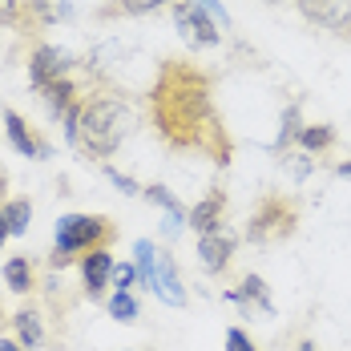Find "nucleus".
<instances>
[{
  "instance_id": "1",
  "label": "nucleus",
  "mask_w": 351,
  "mask_h": 351,
  "mask_svg": "<svg viewBox=\"0 0 351 351\" xmlns=\"http://www.w3.org/2000/svg\"><path fill=\"white\" fill-rule=\"evenodd\" d=\"M145 121L170 154H198L210 166L234 162V134L214 101V73L186 57H166L145 89Z\"/></svg>"
},
{
  "instance_id": "2",
  "label": "nucleus",
  "mask_w": 351,
  "mask_h": 351,
  "mask_svg": "<svg viewBox=\"0 0 351 351\" xmlns=\"http://www.w3.org/2000/svg\"><path fill=\"white\" fill-rule=\"evenodd\" d=\"M65 141L81 158L106 166L130 138V106L113 85H85L81 101L65 113Z\"/></svg>"
},
{
  "instance_id": "3",
  "label": "nucleus",
  "mask_w": 351,
  "mask_h": 351,
  "mask_svg": "<svg viewBox=\"0 0 351 351\" xmlns=\"http://www.w3.org/2000/svg\"><path fill=\"white\" fill-rule=\"evenodd\" d=\"M117 222L109 214H61L57 218V230H53V254H49V267L53 271H65L77 267L89 250H101V246L117 243Z\"/></svg>"
},
{
  "instance_id": "4",
  "label": "nucleus",
  "mask_w": 351,
  "mask_h": 351,
  "mask_svg": "<svg viewBox=\"0 0 351 351\" xmlns=\"http://www.w3.org/2000/svg\"><path fill=\"white\" fill-rule=\"evenodd\" d=\"M299 222H303V202L287 190H267L254 198L250 218H246V243L254 246H275L287 243L299 234Z\"/></svg>"
},
{
  "instance_id": "5",
  "label": "nucleus",
  "mask_w": 351,
  "mask_h": 351,
  "mask_svg": "<svg viewBox=\"0 0 351 351\" xmlns=\"http://www.w3.org/2000/svg\"><path fill=\"white\" fill-rule=\"evenodd\" d=\"M73 73H77V61H73L69 53H61L57 45L36 40L33 49H29V85H33V93L49 89L53 81H65Z\"/></svg>"
},
{
  "instance_id": "6",
  "label": "nucleus",
  "mask_w": 351,
  "mask_h": 351,
  "mask_svg": "<svg viewBox=\"0 0 351 351\" xmlns=\"http://www.w3.org/2000/svg\"><path fill=\"white\" fill-rule=\"evenodd\" d=\"M170 16H174V25H178V36H182L190 49H214V45L222 40V29L214 25L194 0H174V4H170Z\"/></svg>"
},
{
  "instance_id": "7",
  "label": "nucleus",
  "mask_w": 351,
  "mask_h": 351,
  "mask_svg": "<svg viewBox=\"0 0 351 351\" xmlns=\"http://www.w3.org/2000/svg\"><path fill=\"white\" fill-rule=\"evenodd\" d=\"M0 121H4V138H8V145L21 154V158H33V162H45L49 154H53V145H49V138L36 130V125H29L21 113L12 106L0 109Z\"/></svg>"
},
{
  "instance_id": "8",
  "label": "nucleus",
  "mask_w": 351,
  "mask_h": 351,
  "mask_svg": "<svg viewBox=\"0 0 351 351\" xmlns=\"http://www.w3.org/2000/svg\"><path fill=\"white\" fill-rule=\"evenodd\" d=\"M149 291H154L166 307H186V303H190L186 282H182V275H178L174 254H170L166 246H158V243H154V279H149Z\"/></svg>"
},
{
  "instance_id": "9",
  "label": "nucleus",
  "mask_w": 351,
  "mask_h": 351,
  "mask_svg": "<svg viewBox=\"0 0 351 351\" xmlns=\"http://www.w3.org/2000/svg\"><path fill=\"white\" fill-rule=\"evenodd\" d=\"M234 250H239V234L230 226H218V230L198 239V263H202L206 275L222 279L230 271V263H234Z\"/></svg>"
},
{
  "instance_id": "10",
  "label": "nucleus",
  "mask_w": 351,
  "mask_h": 351,
  "mask_svg": "<svg viewBox=\"0 0 351 351\" xmlns=\"http://www.w3.org/2000/svg\"><path fill=\"white\" fill-rule=\"evenodd\" d=\"M81 287H85V299H93V303H106V291L113 287V254H109V246L101 250H89L81 263Z\"/></svg>"
},
{
  "instance_id": "11",
  "label": "nucleus",
  "mask_w": 351,
  "mask_h": 351,
  "mask_svg": "<svg viewBox=\"0 0 351 351\" xmlns=\"http://www.w3.org/2000/svg\"><path fill=\"white\" fill-rule=\"evenodd\" d=\"M226 210H230V198H226V190L222 186H210L194 206L186 214V222H190V230L202 239V234H210L218 226H226Z\"/></svg>"
},
{
  "instance_id": "12",
  "label": "nucleus",
  "mask_w": 351,
  "mask_h": 351,
  "mask_svg": "<svg viewBox=\"0 0 351 351\" xmlns=\"http://www.w3.org/2000/svg\"><path fill=\"white\" fill-rule=\"evenodd\" d=\"M222 299H226V303H234V307H243L246 315H254V311H258V315H267V319L275 315L271 287H267V279H263V275H254V271H250V275H243V282H239L234 291H226Z\"/></svg>"
},
{
  "instance_id": "13",
  "label": "nucleus",
  "mask_w": 351,
  "mask_h": 351,
  "mask_svg": "<svg viewBox=\"0 0 351 351\" xmlns=\"http://www.w3.org/2000/svg\"><path fill=\"white\" fill-rule=\"evenodd\" d=\"M295 8L303 12V21L319 29H331V33L351 29V0H295Z\"/></svg>"
},
{
  "instance_id": "14",
  "label": "nucleus",
  "mask_w": 351,
  "mask_h": 351,
  "mask_svg": "<svg viewBox=\"0 0 351 351\" xmlns=\"http://www.w3.org/2000/svg\"><path fill=\"white\" fill-rule=\"evenodd\" d=\"M81 93H85V85H81V81H77V73H73V77H65V81H53L49 89H40L36 97L45 101V109H49L57 121H65V113L81 101Z\"/></svg>"
},
{
  "instance_id": "15",
  "label": "nucleus",
  "mask_w": 351,
  "mask_h": 351,
  "mask_svg": "<svg viewBox=\"0 0 351 351\" xmlns=\"http://www.w3.org/2000/svg\"><path fill=\"white\" fill-rule=\"evenodd\" d=\"M4 282H8L12 295H33L36 287H40V271H36V263L29 254H12L4 263Z\"/></svg>"
},
{
  "instance_id": "16",
  "label": "nucleus",
  "mask_w": 351,
  "mask_h": 351,
  "mask_svg": "<svg viewBox=\"0 0 351 351\" xmlns=\"http://www.w3.org/2000/svg\"><path fill=\"white\" fill-rule=\"evenodd\" d=\"M8 323H12L16 343H21L25 351H36L40 343H45V319H40V311H36V307H21V311L8 319Z\"/></svg>"
},
{
  "instance_id": "17",
  "label": "nucleus",
  "mask_w": 351,
  "mask_h": 351,
  "mask_svg": "<svg viewBox=\"0 0 351 351\" xmlns=\"http://www.w3.org/2000/svg\"><path fill=\"white\" fill-rule=\"evenodd\" d=\"M299 134H303V113H299V101H291L287 106V113H282L279 121V138L271 141V154H291L295 145H299Z\"/></svg>"
},
{
  "instance_id": "18",
  "label": "nucleus",
  "mask_w": 351,
  "mask_h": 351,
  "mask_svg": "<svg viewBox=\"0 0 351 351\" xmlns=\"http://www.w3.org/2000/svg\"><path fill=\"white\" fill-rule=\"evenodd\" d=\"M335 141H339V134H335V125H327V121H319V125H303V134H299V149L303 154H311V158H323V154H331L335 149Z\"/></svg>"
},
{
  "instance_id": "19",
  "label": "nucleus",
  "mask_w": 351,
  "mask_h": 351,
  "mask_svg": "<svg viewBox=\"0 0 351 351\" xmlns=\"http://www.w3.org/2000/svg\"><path fill=\"white\" fill-rule=\"evenodd\" d=\"M174 0H109L106 8H97V21H109V16H145V12H158Z\"/></svg>"
},
{
  "instance_id": "20",
  "label": "nucleus",
  "mask_w": 351,
  "mask_h": 351,
  "mask_svg": "<svg viewBox=\"0 0 351 351\" xmlns=\"http://www.w3.org/2000/svg\"><path fill=\"white\" fill-rule=\"evenodd\" d=\"M0 210H4V222H8V234L12 239L29 234V222H33V202L29 198H8Z\"/></svg>"
},
{
  "instance_id": "21",
  "label": "nucleus",
  "mask_w": 351,
  "mask_h": 351,
  "mask_svg": "<svg viewBox=\"0 0 351 351\" xmlns=\"http://www.w3.org/2000/svg\"><path fill=\"white\" fill-rule=\"evenodd\" d=\"M106 311H109V319H117V323H138V315H141L134 291H113L106 299Z\"/></svg>"
},
{
  "instance_id": "22",
  "label": "nucleus",
  "mask_w": 351,
  "mask_h": 351,
  "mask_svg": "<svg viewBox=\"0 0 351 351\" xmlns=\"http://www.w3.org/2000/svg\"><path fill=\"white\" fill-rule=\"evenodd\" d=\"M141 198H145L149 206H158V210L174 214V218H186V214H190V210H186V206L174 198V194H170L166 186H158V182H154V186H141Z\"/></svg>"
},
{
  "instance_id": "23",
  "label": "nucleus",
  "mask_w": 351,
  "mask_h": 351,
  "mask_svg": "<svg viewBox=\"0 0 351 351\" xmlns=\"http://www.w3.org/2000/svg\"><path fill=\"white\" fill-rule=\"evenodd\" d=\"M138 267H134V263H117V267H113V291H134V287H138Z\"/></svg>"
},
{
  "instance_id": "24",
  "label": "nucleus",
  "mask_w": 351,
  "mask_h": 351,
  "mask_svg": "<svg viewBox=\"0 0 351 351\" xmlns=\"http://www.w3.org/2000/svg\"><path fill=\"white\" fill-rule=\"evenodd\" d=\"M101 170H106V178L113 182V186H117V190H121V194H141V186H138V182H134L130 174H121V170H113L109 162L101 166Z\"/></svg>"
},
{
  "instance_id": "25",
  "label": "nucleus",
  "mask_w": 351,
  "mask_h": 351,
  "mask_svg": "<svg viewBox=\"0 0 351 351\" xmlns=\"http://www.w3.org/2000/svg\"><path fill=\"white\" fill-rule=\"evenodd\" d=\"M25 0H0V29H16Z\"/></svg>"
},
{
  "instance_id": "26",
  "label": "nucleus",
  "mask_w": 351,
  "mask_h": 351,
  "mask_svg": "<svg viewBox=\"0 0 351 351\" xmlns=\"http://www.w3.org/2000/svg\"><path fill=\"white\" fill-rule=\"evenodd\" d=\"M194 4H198V8H202L206 16H210L218 29H230V16H226V8H222L218 0H194Z\"/></svg>"
},
{
  "instance_id": "27",
  "label": "nucleus",
  "mask_w": 351,
  "mask_h": 351,
  "mask_svg": "<svg viewBox=\"0 0 351 351\" xmlns=\"http://www.w3.org/2000/svg\"><path fill=\"white\" fill-rule=\"evenodd\" d=\"M226 351H258V348H254V339L246 335L243 327H230L226 331Z\"/></svg>"
},
{
  "instance_id": "28",
  "label": "nucleus",
  "mask_w": 351,
  "mask_h": 351,
  "mask_svg": "<svg viewBox=\"0 0 351 351\" xmlns=\"http://www.w3.org/2000/svg\"><path fill=\"white\" fill-rule=\"evenodd\" d=\"M4 202H8V170L0 166V206H4Z\"/></svg>"
},
{
  "instance_id": "29",
  "label": "nucleus",
  "mask_w": 351,
  "mask_h": 351,
  "mask_svg": "<svg viewBox=\"0 0 351 351\" xmlns=\"http://www.w3.org/2000/svg\"><path fill=\"white\" fill-rule=\"evenodd\" d=\"M0 351H25L16 339H8V335H0Z\"/></svg>"
},
{
  "instance_id": "30",
  "label": "nucleus",
  "mask_w": 351,
  "mask_h": 351,
  "mask_svg": "<svg viewBox=\"0 0 351 351\" xmlns=\"http://www.w3.org/2000/svg\"><path fill=\"white\" fill-rule=\"evenodd\" d=\"M8 239H12V234H8V222H4V210H0V250H4Z\"/></svg>"
},
{
  "instance_id": "31",
  "label": "nucleus",
  "mask_w": 351,
  "mask_h": 351,
  "mask_svg": "<svg viewBox=\"0 0 351 351\" xmlns=\"http://www.w3.org/2000/svg\"><path fill=\"white\" fill-rule=\"evenodd\" d=\"M335 174H339V178H351V162H339V166H335Z\"/></svg>"
},
{
  "instance_id": "32",
  "label": "nucleus",
  "mask_w": 351,
  "mask_h": 351,
  "mask_svg": "<svg viewBox=\"0 0 351 351\" xmlns=\"http://www.w3.org/2000/svg\"><path fill=\"white\" fill-rule=\"evenodd\" d=\"M295 351H319V348L311 343V339H299V343H295Z\"/></svg>"
},
{
  "instance_id": "33",
  "label": "nucleus",
  "mask_w": 351,
  "mask_h": 351,
  "mask_svg": "<svg viewBox=\"0 0 351 351\" xmlns=\"http://www.w3.org/2000/svg\"><path fill=\"white\" fill-rule=\"evenodd\" d=\"M4 323H8V315H4V307H0V327H4Z\"/></svg>"
},
{
  "instance_id": "34",
  "label": "nucleus",
  "mask_w": 351,
  "mask_h": 351,
  "mask_svg": "<svg viewBox=\"0 0 351 351\" xmlns=\"http://www.w3.org/2000/svg\"><path fill=\"white\" fill-rule=\"evenodd\" d=\"M130 351H145V348H130Z\"/></svg>"
}]
</instances>
